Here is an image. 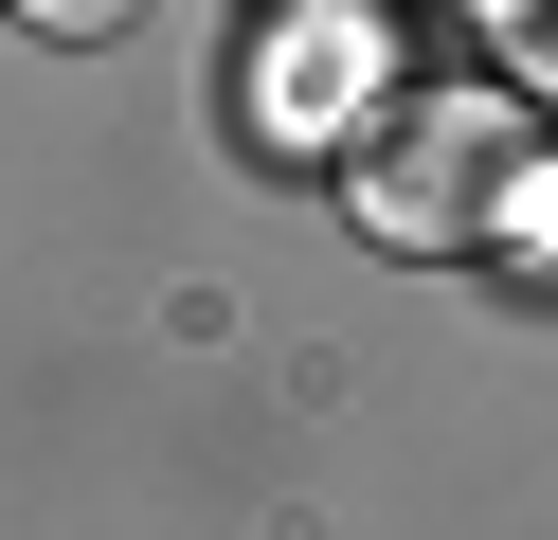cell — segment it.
<instances>
[{
    "label": "cell",
    "instance_id": "obj_2",
    "mask_svg": "<svg viewBox=\"0 0 558 540\" xmlns=\"http://www.w3.org/2000/svg\"><path fill=\"white\" fill-rule=\"evenodd\" d=\"M19 19H54V36H109V19H145V0H19Z\"/></svg>",
    "mask_w": 558,
    "mask_h": 540
},
{
    "label": "cell",
    "instance_id": "obj_1",
    "mask_svg": "<svg viewBox=\"0 0 558 540\" xmlns=\"http://www.w3.org/2000/svg\"><path fill=\"white\" fill-rule=\"evenodd\" d=\"M505 180H522V127L486 91H433V108H397V127L361 144V216L397 252H469V235H505Z\"/></svg>",
    "mask_w": 558,
    "mask_h": 540
},
{
    "label": "cell",
    "instance_id": "obj_3",
    "mask_svg": "<svg viewBox=\"0 0 558 540\" xmlns=\"http://www.w3.org/2000/svg\"><path fill=\"white\" fill-rule=\"evenodd\" d=\"M505 36H522V72H558V0H522V19H505Z\"/></svg>",
    "mask_w": 558,
    "mask_h": 540
}]
</instances>
